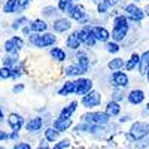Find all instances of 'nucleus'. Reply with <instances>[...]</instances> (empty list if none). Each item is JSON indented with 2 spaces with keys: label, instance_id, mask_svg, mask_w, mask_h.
<instances>
[{
  "label": "nucleus",
  "instance_id": "obj_12",
  "mask_svg": "<svg viewBox=\"0 0 149 149\" xmlns=\"http://www.w3.org/2000/svg\"><path fill=\"white\" fill-rule=\"evenodd\" d=\"M74 86H76V91H74V95H78L79 98L84 97L85 94L91 93L93 90H95V82L93 78L90 76H82L74 79Z\"/></svg>",
  "mask_w": 149,
  "mask_h": 149
},
{
  "label": "nucleus",
  "instance_id": "obj_3",
  "mask_svg": "<svg viewBox=\"0 0 149 149\" xmlns=\"http://www.w3.org/2000/svg\"><path fill=\"white\" fill-rule=\"evenodd\" d=\"M125 142L134 145L136 142L149 137V121H134L130 124V128L122 133Z\"/></svg>",
  "mask_w": 149,
  "mask_h": 149
},
{
  "label": "nucleus",
  "instance_id": "obj_42",
  "mask_svg": "<svg viewBox=\"0 0 149 149\" xmlns=\"http://www.w3.org/2000/svg\"><path fill=\"white\" fill-rule=\"evenodd\" d=\"M116 121L121 124V125H124V124H131V122H134V118H133L131 113H122Z\"/></svg>",
  "mask_w": 149,
  "mask_h": 149
},
{
  "label": "nucleus",
  "instance_id": "obj_14",
  "mask_svg": "<svg viewBox=\"0 0 149 149\" xmlns=\"http://www.w3.org/2000/svg\"><path fill=\"white\" fill-rule=\"evenodd\" d=\"M26 122H27V118H24L22 113L19 112H10L8 113V119H6V124L10 131H21L26 128Z\"/></svg>",
  "mask_w": 149,
  "mask_h": 149
},
{
  "label": "nucleus",
  "instance_id": "obj_9",
  "mask_svg": "<svg viewBox=\"0 0 149 149\" xmlns=\"http://www.w3.org/2000/svg\"><path fill=\"white\" fill-rule=\"evenodd\" d=\"M79 103H81V107L85 109V110H95L97 107H100L104 103L103 91L93 90L91 93H88V94H85L84 97H81Z\"/></svg>",
  "mask_w": 149,
  "mask_h": 149
},
{
  "label": "nucleus",
  "instance_id": "obj_34",
  "mask_svg": "<svg viewBox=\"0 0 149 149\" xmlns=\"http://www.w3.org/2000/svg\"><path fill=\"white\" fill-rule=\"evenodd\" d=\"M148 69H149V49H146V51H143L140 54V64H139V70H137L139 76L145 78Z\"/></svg>",
  "mask_w": 149,
  "mask_h": 149
},
{
  "label": "nucleus",
  "instance_id": "obj_39",
  "mask_svg": "<svg viewBox=\"0 0 149 149\" xmlns=\"http://www.w3.org/2000/svg\"><path fill=\"white\" fill-rule=\"evenodd\" d=\"M0 79H2L3 82H6V81H12V69L5 67V66L0 67Z\"/></svg>",
  "mask_w": 149,
  "mask_h": 149
},
{
  "label": "nucleus",
  "instance_id": "obj_28",
  "mask_svg": "<svg viewBox=\"0 0 149 149\" xmlns=\"http://www.w3.org/2000/svg\"><path fill=\"white\" fill-rule=\"evenodd\" d=\"M113 9H112V6L109 5L107 0H100V2L95 5V14L102 19H110V12Z\"/></svg>",
  "mask_w": 149,
  "mask_h": 149
},
{
  "label": "nucleus",
  "instance_id": "obj_17",
  "mask_svg": "<svg viewBox=\"0 0 149 149\" xmlns=\"http://www.w3.org/2000/svg\"><path fill=\"white\" fill-rule=\"evenodd\" d=\"M2 12L5 15H24V8L21 0H3V5H2Z\"/></svg>",
  "mask_w": 149,
  "mask_h": 149
},
{
  "label": "nucleus",
  "instance_id": "obj_35",
  "mask_svg": "<svg viewBox=\"0 0 149 149\" xmlns=\"http://www.w3.org/2000/svg\"><path fill=\"white\" fill-rule=\"evenodd\" d=\"M27 73V69H26V61L21 60V63L17 64L14 69H12V81L14 82H19V79Z\"/></svg>",
  "mask_w": 149,
  "mask_h": 149
},
{
  "label": "nucleus",
  "instance_id": "obj_37",
  "mask_svg": "<svg viewBox=\"0 0 149 149\" xmlns=\"http://www.w3.org/2000/svg\"><path fill=\"white\" fill-rule=\"evenodd\" d=\"M57 8L60 9V12H61V14H63V15H67L69 14V12L72 10V8H73V2H72V0H57Z\"/></svg>",
  "mask_w": 149,
  "mask_h": 149
},
{
  "label": "nucleus",
  "instance_id": "obj_32",
  "mask_svg": "<svg viewBox=\"0 0 149 149\" xmlns=\"http://www.w3.org/2000/svg\"><path fill=\"white\" fill-rule=\"evenodd\" d=\"M127 94H128V90H124V88H110L109 90V98L118 102V103L127 102Z\"/></svg>",
  "mask_w": 149,
  "mask_h": 149
},
{
  "label": "nucleus",
  "instance_id": "obj_36",
  "mask_svg": "<svg viewBox=\"0 0 149 149\" xmlns=\"http://www.w3.org/2000/svg\"><path fill=\"white\" fill-rule=\"evenodd\" d=\"M21 63V57L19 55H5L3 54V58H2V66L5 67H9V69H14L17 64Z\"/></svg>",
  "mask_w": 149,
  "mask_h": 149
},
{
  "label": "nucleus",
  "instance_id": "obj_54",
  "mask_svg": "<svg viewBox=\"0 0 149 149\" xmlns=\"http://www.w3.org/2000/svg\"><path fill=\"white\" fill-rule=\"evenodd\" d=\"M73 3H82V0H72Z\"/></svg>",
  "mask_w": 149,
  "mask_h": 149
},
{
  "label": "nucleus",
  "instance_id": "obj_53",
  "mask_svg": "<svg viewBox=\"0 0 149 149\" xmlns=\"http://www.w3.org/2000/svg\"><path fill=\"white\" fill-rule=\"evenodd\" d=\"M90 2H91V3H94V5H97L98 2H100V0H90Z\"/></svg>",
  "mask_w": 149,
  "mask_h": 149
},
{
  "label": "nucleus",
  "instance_id": "obj_24",
  "mask_svg": "<svg viewBox=\"0 0 149 149\" xmlns=\"http://www.w3.org/2000/svg\"><path fill=\"white\" fill-rule=\"evenodd\" d=\"M74 91H76V86H74V79H64L63 84L58 86L57 95H58V97H63V98H67V97L74 95Z\"/></svg>",
  "mask_w": 149,
  "mask_h": 149
},
{
  "label": "nucleus",
  "instance_id": "obj_22",
  "mask_svg": "<svg viewBox=\"0 0 149 149\" xmlns=\"http://www.w3.org/2000/svg\"><path fill=\"white\" fill-rule=\"evenodd\" d=\"M30 29H31L33 33L42 34V33H46V31H51V22L43 19L42 17H37V18H33L30 21Z\"/></svg>",
  "mask_w": 149,
  "mask_h": 149
},
{
  "label": "nucleus",
  "instance_id": "obj_5",
  "mask_svg": "<svg viewBox=\"0 0 149 149\" xmlns=\"http://www.w3.org/2000/svg\"><path fill=\"white\" fill-rule=\"evenodd\" d=\"M91 51H86V49H81L76 52H69V63H74L78 67L82 69V72L85 74H88L93 72L94 67V58L90 54Z\"/></svg>",
  "mask_w": 149,
  "mask_h": 149
},
{
  "label": "nucleus",
  "instance_id": "obj_13",
  "mask_svg": "<svg viewBox=\"0 0 149 149\" xmlns=\"http://www.w3.org/2000/svg\"><path fill=\"white\" fill-rule=\"evenodd\" d=\"M64 46L69 52H76L84 49V42L79 36V30L74 29L73 31H70L69 34L64 36Z\"/></svg>",
  "mask_w": 149,
  "mask_h": 149
},
{
  "label": "nucleus",
  "instance_id": "obj_18",
  "mask_svg": "<svg viewBox=\"0 0 149 149\" xmlns=\"http://www.w3.org/2000/svg\"><path fill=\"white\" fill-rule=\"evenodd\" d=\"M67 17H69L74 24H79V22H82L85 18H88L90 14H88V9H86L82 3H74L73 8H72V10L67 14Z\"/></svg>",
  "mask_w": 149,
  "mask_h": 149
},
{
  "label": "nucleus",
  "instance_id": "obj_52",
  "mask_svg": "<svg viewBox=\"0 0 149 149\" xmlns=\"http://www.w3.org/2000/svg\"><path fill=\"white\" fill-rule=\"evenodd\" d=\"M131 2H134V3H142V2H145V0H131Z\"/></svg>",
  "mask_w": 149,
  "mask_h": 149
},
{
  "label": "nucleus",
  "instance_id": "obj_45",
  "mask_svg": "<svg viewBox=\"0 0 149 149\" xmlns=\"http://www.w3.org/2000/svg\"><path fill=\"white\" fill-rule=\"evenodd\" d=\"M19 34L24 37V39H29V37L33 34V31H31V29H30V24H29V26H26V27H24V29L19 31Z\"/></svg>",
  "mask_w": 149,
  "mask_h": 149
},
{
  "label": "nucleus",
  "instance_id": "obj_57",
  "mask_svg": "<svg viewBox=\"0 0 149 149\" xmlns=\"http://www.w3.org/2000/svg\"><path fill=\"white\" fill-rule=\"evenodd\" d=\"M30 2H33V0H30Z\"/></svg>",
  "mask_w": 149,
  "mask_h": 149
},
{
  "label": "nucleus",
  "instance_id": "obj_4",
  "mask_svg": "<svg viewBox=\"0 0 149 149\" xmlns=\"http://www.w3.org/2000/svg\"><path fill=\"white\" fill-rule=\"evenodd\" d=\"M26 46H27V39H24L19 33H14L3 40L2 49L5 55H21Z\"/></svg>",
  "mask_w": 149,
  "mask_h": 149
},
{
  "label": "nucleus",
  "instance_id": "obj_40",
  "mask_svg": "<svg viewBox=\"0 0 149 149\" xmlns=\"http://www.w3.org/2000/svg\"><path fill=\"white\" fill-rule=\"evenodd\" d=\"M10 149H34V148H33L31 142H27V140H19V142H17V143L12 145V148H10Z\"/></svg>",
  "mask_w": 149,
  "mask_h": 149
},
{
  "label": "nucleus",
  "instance_id": "obj_43",
  "mask_svg": "<svg viewBox=\"0 0 149 149\" xmlns=\"http://www.w3.org/2000/svg\"><path fill=\"white\" fill-rule=\"evenodd\" d=\"M146 148H149V137L134 143V149H146Z\"/></svg>",
  "mask_w": 149,
  "mask_h": 149
},
{
  "label": "nucleus",
  "instance_id": "obj_10",
  "mask_svg": "<svg viewBox=\"0 0 149 149\" xmlns=\"http://www.w3.org/2000/svg\"><path fill=\"white\" fill-rule=\"evenodd\" d=\"M51 125L48 122V119L43 116V115H33L30 118H27V122H26V133L29 136H39L40 133H43V130Z\"/></svg>",
  "mask_w": 149,
  "mask_h": 149
},
{
  "label": "nucleus",
  "instance_id": "obj_21",
  "mask_svg": "<svg viewBox=\"0 0 149 149\" xmlns=\"http://www.w3.org/2000/svg\"><path fill=\"white\" fill-rule=\"evenodd\" d=\"M51 125L61 134H64L66 131L72 130L74 122H73V118H61V116H55L51 122Z\"/></svg>",
  "mask_w": 149,
  "mask_h": 149
},
{
  "label": "nucleus",
  "instance_id": "obj_41",
  "mask_svg": "<svg viewBox=\"0 0 149 149\" xmlns=\"http://www.w3.org/2000/svg\"><path fill=\"white\" fill-rule=\"evenodd\" d=\"M10 91H12V94L18 95V94H21V93L26 91V84H22V82H15L14 85H12Z\"/></svg>",
  "mask_w": 149,
  "mask_h": 149
},
{
  "label": "nucleus",
  "instance_id": "obj_49",
  "mask_svg": "<svg viewBox=\"0 0 149 149\" xmlns=\"http://www.w3.org/2000/svg\"><path fill=\"white\" fill-rule=\"evenodd\" d=\"M6 119H8V116L5 115V106L2 104V106H0V124L3 125V124L6 122Z\"/></svg>",
  "mask_w": 149,
  "mask_h": 149
},
{
  "label": "nucleus",
  "instance_id": "obj_29",
  "mask_svg": "<svg viewBox=\"0 0 149 149\" xmlns=\"http://www.w3.org/2000/svg\"><path fill=\"white\" fill-rule=\"evenodd\" d=\"M125 63H127V60L125 58H122L119 55L116 57H112L107 63H106V69L109 72H118V70H125Z\"/></svg>",
  "mask_w": 149,
  "mask_h": 149
},
{
  "label": "nucleus",
  "instance_id": "obj_19",
  "mask_svg": "<svg viewBox=\"0 0 149 149\" xmlns=\"http://www.w3.org/2000/svg\"><path fill=\"white\" fill-rule=\"evenodd\" d=\"M93 33H94V37L97 39V42L102 45L112 40V33L104 24H95V26H93Z\"/></svg>",
  "mask_w": 149,
  "mask_h": 149
},
{
  "label": "nucleus",
  "instance_id": "obj_46",
  "mask_svg": "<svg viewBox=\"0 0 149 149\" xmlns=\"http://www.w3.org/2000/svg\"><path fill=\"white\" fill-rule=\"evenodd\" d=\"M140 116H142V118H149V102H146V103L140 107Z\"/></svg>",
  "mask_w": 149,
  "mask_h": 149
},
{
  "label": "nucleus",
  "instance_id": "obj_6",
  "mask_svg": "<svg viewBox=\"0 0 149 149\" xmlns=\"http://www.w3.org/2000/svg\"><path fill=\"white\" fill-rule=\"evenodd\" d=\"M131 85V78L130 73L125 70H118V72H109L106 74V86L110 88H124L130 90Z\"/></svg>",
  "mask_w": 149,
  "mask_h": 149
},
{
  "label": "nucleus",
  "instance_id": "obj_15",
  "mask_svg": "<svg viewBox=\"0 0 149 149\" xmlns=\"http://www.w3.org/2000/svg\"><path fill=\"white\" fill-rule=\"evenodd\" d=\"M146 103V93L143 88H130L127 94V104L139 107Z\"/></svg>",
  "mask_w": 149,
  "mask_h": 149
},
{
  "label": "nucleus",
  "instance_id": "obj_50",
  "mask_svg": "<svg viewBox=\"0 0 149 149\" xmlns=\"http://www.w3.org/2000/svg\"><path fill=\"white\" fill-rule=\"evenodd\" d=\"M34 149H51V146H49V143L43 139V140H40V142H39V145H37Z\"/></svg>",
  "mask_w": 149,
  "mask_h": 149
},
{
  "label": "nucleus",
  "instance_id": "obj_11",
  "mask_svg": "<svg viewBox=\"0 0 149 149\" xmlns=\"http://www.w3.org/2000/svg\"><path fill=\"white\" fill-rule=\"evenodd\" d=\"M73 26H74V22L67 15H61L60 18L51 22V31H54L55 34H69L70 31L74 30Z\"/></svg>",
  "mask_w": 149,
  "mask_h": 149
},
{
  "label": "nucleus",
  "instance_id": "obj_44",
  "mask_svg": "<svg viewBox=\"0 0 149 149\" xmlns=\"http://www.w3.org/2000/svg\"><path fill=\"white\" fill-rule=\"evenodd\" d=\"M0 142H2V143H5V142H10V131L0 130Z\"/></svg>",
  "mask_w": 149,
  "mask_h": 149
},
{
  "label": "nucleus",
  "instance_id": "obj_56",
  "mask_svg": "<svg viewBox=\"0 0 149 149\" xmlns=\"http://www.w3.org/2000/svg\"><path fill=\"white\" fill-rule=\"evenodd\" d=\"M0 149H8V148H6L5 145H2V146H0Z\"/></svg>",
  "mask_w": 149,
  "mask_h": 149
},
{
  "label": "nucleus",
  "instance_id": "obj_27",
  "mask_svg": "<svg viewBox=\"0 0 149 149\" xmlns=\"http://www.w3.org/2000/svg\"><path fill=\"white\" fill-rule=\"evenodd\" d=\"M30 18L24 14V15H18V17H15L14 19L10 21V24H9V29H10V31H14V33H19L26 26H29L30 24Z\"/></svg>",
  "mask_w": 149,
  "mask_h": 149
},
{
  "label": "nucleus",
  "instance_id": "obj_26",
  "mask_svg": "<svg viewBox=\"0 0 149 149\" xmlns=\"http://www.w3.org/2000/svg\"><path fill=\"white\" fill-rule=\"evenodd\" d=\"M106 113L112 118V119H118L121 115H122V104L115 102V100H109L104 103V109H103Z\"/></svg>",
  "mask_w": 149,
  "mask_h": 149
},
{
  "label": "nucleus",
  "instance_id": "obj_51",
  "mask_svg": "<svg viewBox=\"0 0 149 149\" xmlns=\"http://www.w3.org/2000/svg\"><path fill=\"white\" fill-rule=\"evenodd\" d=\"M145 79H146V84H148V86H149V69H148V72H146V74H145Z\"/></svg>",
  "mask_w": 149,
  "mask_h": 149
},
{
  "label": "nucleus",
  "instance_id": "obj_23",
  "mask_svg": "<svg viewBox=\"0 0 149 149\" xmlns=\"http://www.w3.org/2000/svg\"><path fill=\"white\" fill-rule=\"evenodd\" d=\"M61 15H63V14L60 12V9L57 8V5H45V6L40 8V17L43 19L49 21V22H52L54 19L60 18Z\"/></svg>",
  "mask_w": 149,
  "mask_h": 149
},
{
  "label": "nucleus",
  "instance_id": "obj_2",
  "mask_svg": "<svg viewBox=\"0 0 149 149\" xmlns=\"http://www.w3.org/2000/svg\"><path fill=\"white\" fill-rule=\"evenodd\" d=\"M27 45L30 48L39 49V51H43V49H51L52 46L58 45V34H55L54 31H46L42 34L33 33L29 39H27Z\"/></svg>",
  "mask_w": 149,
  "mask_h": 149
},
{
  "label": "nucleus",
  "instance_id": "obj_38",
  "mask_svg": "<svg viewBox=\"0 0 149 149\" xmlns=\"http://www.w3.org/2000/svg\"><path fill=\"white\" fill-rule=\"evenodd\" d=\"M69 148H72V140L69 137H61L57 143L51 146V149H69Z\"/></svg>",
  "mask_w": 149,
  "mask_h": 149
},
{
  "label": "nucleus",
  "instance_id": "obj_7",
  "mask_svg": "<svg viewBox=\"0 0 149 149\" xmlns=\"http://www.w3.org/2000/svg\"><path fill=\"white\" fill-rule=\"evenodd\" d=\"M122 14H125L130 21L133 24H136V26H140V24L148 18L146 17V12H145V8L139 6V3H134V2H127V3H124L122 8Z\"/></svg>",
  "mask_w": 149,
  "mask_h": 149
},
{
  "label": "nucleus",
  "instance_id": "obj_31",
  "mask_svg": "<svg viewBox=\"0 0 149 149\" xmlns=\"http://www.w3.org/2000/svg\"><path fill=\"white\" fill-rule=\"evenodd\" d=\"M43 139L48 142V143H57L60 139H61V133H58L52 125H48L45 130H43Z\"/></svg>",
  "mask_w": 149,
  "mask_h": 149
},
{
  "label": "nucleus",
  "instance_id": "obj_16",
  "mask_svg": "<svg viewBox=\"0 0 149 149\" xmlns=\"http://www.w3.org/2000/svg\"><path fill=\"white\" fill-rule=\"evenodd\" d=\"M48 55L51 58L54 63L57 64H67L69 63V51L66 49V46H60V45H55L52 46L51 49L48 51Z\"/></svg>",
  "mask_w": 149,
  "mask_h": 149
},
{
  "label": "nucleus",
  "instance_id": "obj_55",
  "mask_svg": "<svg viewBox=\"0 0 149 149\" xmlns=\"http://www.w3.org/2000/svg\"><path fill=\"white\" fill-rule=\"evenodd\" d=\"M102 149H112V148H110V146H103Z\"/></svg>",
  "mask_w": 149,
  "mask_h": 149
},
{
  "label": "nucleus",
  "instance_id": "obj_33",
  "mask_svg": "<svg viewBox=\"0 0 149 149\" xmlns=\"http://www.w3.org/2000/svg\"><path fill=\"white\" fill-rule=\"evenodd\" d=\"M103 49H104V52L109 54L110 57H116L122 51V45L118 43V42H115V40H109L107 43L103 45Z\"/></svg>",
  "mask_w": 149,
  "mask_h": 149
},
{
  "label": "nucleus",
  "instance_id": "obj_47",
  "mask_svg": "<svg viewBox=\"0 0 149 149\" xmlns=\"http://www.w3.org/2000/svg\"><path fill=\"white\" fill-rule=\"evenodd\" d=\"M21 140V131H10V142H19Z\"/></svg>",
  "mask_w": 149,
  "mask_h": 149
},
{
  "label": "nucleus",
  "instance_id": "obj_48",
  "mask_svg": "<svg viewBox=\"0 0 149 149\" xmlns=\"http://www.w3.org/2000/svg\"><path fill=\"white\" fill-rule=\"evenodd\" d=\"M107 2H109V5L112 6V9L122 8V5H124V2H122V0H107Z\"/></svg>",
  "mask_w": 149,
  "mask_h": 149
},
{
  "label": "nucleus",
  "instance_id": "obj_20",
  "mask_svg": "<svg viewBox=\"0 0 149 149\" xmlns=\"http://www.w3.org/2000/svg\"><path fill=\"white\" fill-rule=\"evenodd\" d=\"M61 74L66 78V79H78L82 76H86V74L82 72L81 67H78L74 63H67L61 67Z\"/></svg>",
  "mask_w": 149,
  "mask_h": 149
},
{
  "label": "nucleus",
  "instance_id": "obj_30",
  "mask_svg": "<svg viewBox=\"0 0 149 149\" xmlns=\"http://www.w3.org/2000/svg\"><path fill=\"white\" fill-rule=\"evenodd\" d=\"M139 64H140V54L139 52H131L130 57L127 58V63H125V72L131 73L139 70Z\"/></svg>",
  "mask_w": 149,
  "mask_h": 149
},
{
  "label": "nucleus",
  "instance_id": "obj_1",
  "mask_svg": "<svg viewBox=\"0 0 149 149\" xmlns=\"http://www.w3.org/2000/svg\"><path fill=\"white\" fill-rule=\"evenodd\" d=\"M110 22H112V29H110L112 40H115L118 43H127L133 29L136 27V24H133L130 21V18L125 14H122V12L119 15H116L115 18H112Z\"/></svg>",
  "mask_w": 149,
  "mask_h": 149
},
{
  "label": "nucleus",
  "instance_id": "obj_25",
  "mask_svg": "<svg viewBox=\"0 0 149 149\" xmlns=\"http://www.w3.org/2000/svg\"><path fill=\"white\" fill-rule=\"evenodd\" d=\"M79 107H81L79 100H70L64 106H61V109H60L57 116H61V118H73V115L78 112Z\"/></svg>",
  "mask_w": 149,
  "mask_h": 149
},
{
  "label": "nucleus",
  "instance_id": "obj_8",
  "mask_svg": "<svg viewBox=\"0 0 149 149\" xmlns=\"http://www.w3.org/2000/svg\"><path fill=\"white\" fill-rule=\"evenodd\" d=\"M79 121H84V122H88V124H93V125H102V127H106L109 124L113 121L104 110H85L84 113L81 115V119Z\"/></svg>",
  "mask_w": 149,
  "mask_h": 149
}]
</instances>
